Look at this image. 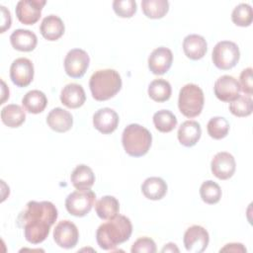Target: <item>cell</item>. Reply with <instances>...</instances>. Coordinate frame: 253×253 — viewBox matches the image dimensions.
I'll return each mask as SVG.
<instances>
[{
    "label": "cell",
    "instance_id": "9a60e30c",
    "mask_svg": "<svg viewBox=\"0 0 253 253\" xmlns=\"http://www.w3.org/2000/svg\"><path fill=\"white\" fill-rule=\"evenodd\" d=\"M173 62L172 51L165 46L155 48L148 57V68L153 74L162 75L166 73Z\"/></svg>",
    "mask_w": 253,
    "mask_h": 253
},
{
    "label": "cell",
    "instance_id": "6da1fadb",
    "mask_svg": "<svg viewBox=\"0 0 253 253\" xmlns=\"http://www.w3.org/2000/svg\"><path fill=\"white\" fill-rule=\"evenodd\" d=\"M57 216V209L51 202L31 201L19 213L16 222L24 229V236L28 242L39 244L46 239Z\"/></svg>",
    "mask_w": 253,
    "mask_h": 253
},
{
    "label": "cell",
    "instance_id": "60d3db41",
    "mask_svg": "<svg viewBox=\"0 0 253 253\" xmlns=\"http://www.w3.org/2000/svg\"><path fill=\"white\" fill-rule=\"evenodd\" d=\"M1 82H2V100H1L0 104H3L5 102V100L7 98H9V89L6 88V84L3 80Z\"/></svg>",
    "mask_w": 253,
    "mask_h": 253
},
{
    "label": "cell",
    "instance_id": "5bb4252c",
    "mask_svg": "<svg viewBox=\"0 0 253 253\" xmlns=\"http://www.w3.org/2000/svg\"><path fill=\"white\" fill-rule=\"evenodd\" d=\"M235 159L229 152L221 151L216 153L211 162L212 174L220 180H227L235 172Z\"/></svg>",
    "mask_w": 253,
    "mask_h": 253
},
{
    "label": "cell",
    "instance_id": "2e32d148",
    "mask_svg": "<svg viewBox=\"0 0 253 253\" xmlns=\"http://www.w3.org/2000/svg\"><path fill=\"white\" fill-rule=\"evenodd\" d=\"M119 115L111 108L99 109L93 116L94 127L104 134L115 131L119 125Z\"/></svg>",
    "mask_w": 253,
    "mask_h": 253
},
{
    "label": "cell",
    "instance_id": "3957f363",
    "mask_svg": "<svg viewBox=\"0 0 253 253\" xmlns=\"http://www.w3.org/2000/svg\"><path fill=\"white\" fill-rule=\"evenodd\" d=\"M92 97L97 101H106L116 96L122 88V78L115 69H100L89 80Z\"/></svg>",
    "mask_w": 253,
    "mask_h": 253
},
{
    "label": "cell",
    "instance_id": "603a6c76",
    "mask_svg": "<svg viewBox=\"0 0 253 253\" xmlns=\"http://www.w3.org/2000/svg\"><path fill=\"white\" fill-rule=\"evenodd\" d=\"M70 180L74 188L77 190H88L94 185L95 175L89 166L80 164L72 171Z\"/></svg>",
    "mask_w": 253,
    "mask_h": 253
},
{
    "label": "cell",
    "instance_id": "f546056e",
    "mask_svg": "<svg viewBox=\"0 0 253 253\" xmlns=\"http://www.w3.org/2000/svg\"><path fill=\"white\" fill-rule=\"evenodd\" d=\"M153 124L160 132H170L177 126L175 115L169 110H160L153 115Z\"/></svg>",
    "mask_w": 253,
    "mask_h": 253
},
{
    "label": "cell",
    "instance_id": "30bf717a",
    "mask_svg": "<svg viewBox=\"0 0 253 253\" xmlns=\"http://www.w3.org/2000/svg\"><path fill=\"white\" fill-rule=\"evenodd\" d=\"M79 239L77 226L70 220L59 221L53 229V240L64 249H71L76 246Z\"/></svg>",
    "mask_w": 253,
    "mask_h": 253
},
{
    "label": "cell",
    "instance_id": "74e56055",
    "mask_svg": "<svg viewBox=\"0 0 253 253\" xmlns=\"http://www.w3.org/2000/svg\"><path fill=\"white\" fill-rule=\"evenodd\" d=\"M1 14H2V23H1V33H4L11 27V14L10 11L6 9L4 6H0Z\"/></svg>",
    "mask_w": 253,
    "mask_h": 253
},
{
    "label": "cell",
    "instance_id": "ab89813d",
    "mask_svg": "<svg viewBox=\"0 0 253 253\" xmlns=\"http://www.w3.org/2000/svg\"><path fill=\"white\" fill-rule=\"evenodd\" d=\"M161 251L162 252H179V249L175 243L170 242V243L165 244V246L162 248Z\"/></svg>",
    "mask_w": 253,
    "mask_h": 253
},
{
    "label": "cell",
    "instance_id": "836d02e7",
    "mask_svg": "<svg viewBox=\"0 0 253 253\" xmlns=\"http://www.w3.org/2000/svg\"><path fill=\"white\" fill-rule=\"evenodd\" d=\"M232 22L239 27H248L253 21L252 8L247 3H240L231 13Z\"/></svg>",
    "mask_w": 253,
    "mask_h": 253
},
{
    "label": "cell",
    "instance_id": "8d00e7d4",
    "mask_svg": "<svg viewBox=\"0 0 253 253\" xmlns=\"http://www.w3.org/2000/svg\"><path fill=\"white\" fill-rule=\"evenodd\" d=\"M239 85L240 89L247 96H251L253 94V85H252V68L248 67L242 70L239 77Z\"/></svg>",
    "mask_w": 253,
    "mask_h": 253
},
{
    "label": "cell",
    "instance_id": "4fadbf2b",
    "mask_svg": "<svg viewBox=\"0 0 253 253\" xmlns=\"http://www.w3.org/2000/svg\"><path fill=\"white\" fill-rule=\"evenodd\" d=\"M214 95L222 102H232L240 96L239 82L230 75L220 76L213 86Z\"/></svg>",
    "mask_w": 253,
    "mask_h": 253
},
{
    "label": "cell",
    "instance_id": "ac0fdd59",
    "mask_svg": "<svg viewBox=\"0 0 253 253\" xmlns=\"http://www.w3.org/2000/svg\"><path fill=\"white\" fill-rule=\"evenodd\" d=\"M61 103L69 109H77L86 101V95L83 87L77 83L65 85L60 93Z\"/></svg>",
    "mask_w": 253,
    "mask_h": 253
},
{
    "label": "cell",
    "instance_id": "4dcf8cb0",
    "mask_svg": "<svg viewBox=\"0 0 253 253\" xmlns=\"http://www.w3.org/2000/svg\"><path fill=\"white\" fill-rule=\"evenodd\" d=\"M207 130L213 139L224 138L229 131V123L223 117H213L209 121Z\"/></svg>",
    "mask_w": 253,
    "mask_h": 253
},
{
    "label": "cell",
    "instance_id": "ffe728a7",
    "mask_svg": "<svg viewBox=\"0 0 253 253\" xmlns=\"http://www.w3.org/2000/svg\"><path fill=\"white\" fill-rule=\"evenodd\" d=\"M65 27L63 21L56 15H48L42 21L40 26V32L42 36L49 41L53 42L58 40L64 34Z\"/></svg>",
    "mask_w": 253,
    "mask_h": 253
},
{
    "label": "cell",
    "instance_id": "d590c367",
    "mask_svg": "<svg viewBox=\"0 0 253 253\" xmlns=\"http://www.w3.org/2000/svg\"><path fill=\"white\" fill-rule=\"evenodd\" d=\"M131 253H155L156 245L155 242L149 237L138 238L131 246Z\"/></svg>",
    "mask_w": 253,
    "mask_h": 253
},
{
    "label": "cell",
    "instance_id": "7a4b0ae2",
    "mask_svg": "<svg viewBox=\"0 0 253 253\" xmlns=\"http://www.w3.org/2000/svg\"><path fill=\"white\" fill-rule=\"evenodd\" d=\"M132 232L128 217L118 214L102 223L96 232V240L103 250H114L118 245L127 241Z\"/></svg>",
    "mask_w": 253,
    "mask_h": 253
},
{
    "label": "cell",
    "instance_id": "52a82bcc",
    "mask_svg": "<svg viewBox=\"0 0 253 253\" xmlns=\"http://www.w3.org/2000/svg\"><path fill=\"white\" fill-rule=\"evenodd\" d=\"M95 201L96 195L92 190H76L67 196L65 208L70 214L81 217L90 212Z\"/></svg>",
    "mask_w": 253,
    "mask_h": 253
},
{
    "label": "cell",
    "instance_id": "f1b7e54d",
    "mask_svg": "<svg viewBox=\"0 0 253 253\" xmlns=\"http://www.w3.org/2000/svg\"><path fill=\"white\" fill-rule=\"evenodd\" d=\"M141 9L147 18L160 19L167 14L169 2L167 0H142Z\"/></svg>",
    "mask_w": 253,
    "mask_h": 253
},
{
    "label": "cell",
    "instance_id": "44dd1931",
    "mask_svg": "<svg viewBox=\"0 0 253 253\" xmlns=\"http://www.w3.org/2000/svg\"><path fill=\"white\" fill-rule=\"evenodd\" d=\"M202 135V128L198 122L196 121H186L184 122L178 129V140L179 142L186 146H194L200 139Z\"/></svg>",
    "mask_w": 253,
    "mask_h": 253
},
{
    "label": "cell",
    "instance_id": "9c48e42d",
    "mask_svg": "<svg viewBox=\"0 0 253 253\" xmlns=\"http://www.w3.org/2000/svg\"><path fill=\"white\" fill-rule=\"evenodd\" d=\"M45 0H20L16 5V16L24 25H34L42 15Z\"/></svg>",
    "mask_w": 253,
    "mask_h": 253
},
{
    "label": "cell",
    "instance_id": "e0dca14e",
    "mask_svg": "<svg viewBox=\"0 0 253 253\" xmlns=\"http://www.w3.org/2000/svg\"><path fill=\"white\" fill-rule=\"evenodd\" d=\"M183 50L186 56L192 60L203 58L208 50V43L204 37L192 34L188 35L183 41Z\"/></svg>",
    "mask_w": 253,
    "mask_h": 253
},
{
    "label": "cell",
    "instance_id": "d4e9b609",
    "mask_svg": "<svg viewBox=\"0 0 253 253\" xmlns=\"http://www.w3.org/2000/svg\"><path fill=\"white\" fill-rule=\"evenodd\" d=\"M22 105L28 113L40 114L45 109L47 99L43 92L40 90H31L24 95Z\"/></svg>",
    "mask_w": 253,
    "mask_h": 253
},
{
    "label": "cell",
    "instance_id": "484cf974",
    "mask_svg": "<svg viewBox=\"0 0 253 253\" xmlns=\"http://www.w3.org/2000/svg\"><path fill=\"white\" fill-rule=\"evenodd\" d=\"M97 215L104 220L111 219L118 215L120 211L119 201L113 196L102 197L95 205Z\"/></svg>",
    "mask_w": 253,
    "mask_h": 253
},
{
    "label": "cell",
    "instance_id": "7c38bea8",
    "mask_svg": "<svg viewBox=\"0 0 253 253\" xmlns=\"http://www.w3.org/2000/svg\"><path fill=\"white\" fill-rule=\"evenodd\" d=\"M183 241L188 252L202 253L209 245L210 236L203 226L192 225L185 231Z\"/></svg>",
    "mask_w": 253,
    "mask_h": 253
},
{
    "label": "cell",
    "instance_id": "8992f818",
    "mask_svg": "<svg viewBox=\"0 0 253 253\" xmlns=\"http://www.w3.org/2000/svg\"><path fill=\"white\" fill-rule=\"evenodd\" d=\"M240 58V51L238 45L230 41L218 42L211 53L213 64L221 70H228L233 68Z\"/></svg>",
    "mask_w": 253,
    "mask_h": 253
},
{
    "label": "cell",
    "instance_id": "e575fe53",
    "mask_svg": "<svg viewBox=\"0 0 253 253\" xmlns=\"http://www.w3.org/2000/svg\"><path fill=\"white\" fill-rule=\"evenodd\" d=\"M113 9L119 17L130 18L136 12V2L134 0H115Z\"/></svg>",
    "mask_w": 253,
    "mask_h": 253
},
{
    "label": "cell",
    "instance_id": "5b68a950",
    "mask_svg": "<svg viewBox=\"0 0 253 253\" xmlns=\"http://www.w3.org/2000/svg\"><path fill=\"white\" fill-rule=\"evenodd\" d=\"M205 103L204 92L196 84L189 83L183 86L179 92L178 108L187 118H195L202 113Z\"/></svg>",
    "mask_w": 253,
    "mask_h": 253
},
{
    "label": "cell",
    "instance_id": "8fae6325",
    "mask_svg": "<svg viewBox=\"0 0 253 253\" xmlns=\"http://www.w3.org/2000/svg\"><path fill=\"white\" fill-rule=\"evenodd\" d=\"M10 78L18 87H27L34 79L33 62L26 57L15 59L10 66Z\"/></svg>",
    "mask_w": 253,
    "mask_h": 253
},
{
    "label": "cell",
    "instance_id": "d6986e66",
    "mask_svg": "<svg viewBox=\"0 0 253 253\" xmlns=\"http://www.w3.org/2000/svg\"><path fill=\"white\" fill-rule=\"evenodd\" d=\"M46 124L56 132H65L71 128L73 125V118L68 111L57 107L48 113L46 117Z\"/></svg>",
    "mask_w": 253,
    "mask_h": 253
},
{
    "label": "cell",
    "instance_id": "277c9868",
    "mask_svg": "<svg viewBox=\"0 0 253 253\" xmlns=\"http://www.w3.org/2000/svg\"><path fill=\"white\" fill-rule=\"evenodd\" d=\"M122 142L125 151L132 157L145 155L152 142L150 131L138 124H130L126 126L122 134Z\"/></svg>",
    "mask_w": 253,
    "mask_h": 253
},
{
    "label": "cell",
    "instance_id": "ba28073f",
    "mask_svg": "<svg viewBox=\"0 0 253 253\" xmlns=\"http://www.w3.org/2000/svg\"><path fill=\"white\" fill-rule=\"evenodd\" d=\"M90 63L88 53L81 48L69 50L64 58V70L71 78H81L87 71Z\"/></svg>",
    "mask_w": 253,
    "mask_h": 253
},
{
    "label": "cell",
    "instance_id": "4316f807",
    "mask_svg": "<svg viewBox=\"0 0 253 253\" xmlns=\"http://www.w3.org/2000/svg\"><path fill=\"white\" fill-rule=\"evenodd\" d=\"M1 120L9 127H19L25 122L26 114L21 106L10 104L1 110Z\"/></svg>",
    "mask_w": 253,
    "mask_h": 253
},
{
    "label": "cell",
    "instance_id": "7402d4cb",
    "mask_svg": "<svg viewBox=\"0 0 253 253\" xmlns=\"http://www.w3.org/2000/svg\"><path fill=\"white\" fill-rule=\"evenodd\" d=\"M10 42L12 46L17 50L32 51L37 46L38 38L32 31L18 29L11 34Z\"/></svg>",
    "mask_w": 253,
    "mask_h": 253
},
{
    "label": "cell",
    "instance_id": "d6a6232c",
    "mask_svg": "<svg viewBox=\"0 0 253 253\" xmlns=\"http://www.w3.org/2000/svg\"><path fill=\"white\" fill-rule=\"evenodd\" d=\"M229 111L238 118L250 116L253 111V101L251 97L240 95L236 100L229 103Z\"/></svg>",
    "mask_w": 253,
    "mask_h": 253
},
{
    "label": "cell",
    "instance_id": "cb8c5ba5",
    "mask_svg": "<svg viewBox=\"0 0 253 253\" xmlns=\"http://www.w3.org/2000/svg\"><path fill=\"white\" fill-rule=\"evenodd\" d=\"M141 192L149 200H161L167 193V184L160 177H149L142 183Z\"/></svg>",
    "mask_w": 253,
    "mask_h": 253
},
{
    "label": "cell",
    "instance_id": "1f68e13d",
    "mask_svg": "<svg viewBox=\"0 0 253 253\" xmlns=\"http://www.w3.org/2000/svg\"><path fill=\"white\" fill-rule=\"evenodd\" d=\"M200 195L206 204L213 205L219 202L221 198V189L217 183L208 180L201 185Z\"/></svg>",
    "mask_w": 253,
    "mask_h": 253
},
{
    "label": "cell",
    "instance_id": "83f0119b",
    "mask_svg": "<svg viewBox=\"0 0 253 253\" xmlns=\"http://www.w3.org/2000/svg\"><path fill=\"white\" fill-rule=\"evenodd\" d=\"M172 88L170 83L165 79H155L148 86L149 97L158 103L165 102L171 97Z\"/></svg>",
    "mask_w": 253,
    "mask_h": 253
},
{
    "label": "cell",
    "instance_id": "f35d334b",
    "mask_svg": "<svg viewBox=\"0 0 253 253\" xmlns=\"http://www.w3.org/2000/svg\"><path fill=\"white\" fill-rule=\"evenodd\" d=\"M219 252H240L246 253V248L241 243H228L224 247H222Z\"/></svg>",
    "mask_w": 253,
    "mask_h": 253
}]
</instances>
